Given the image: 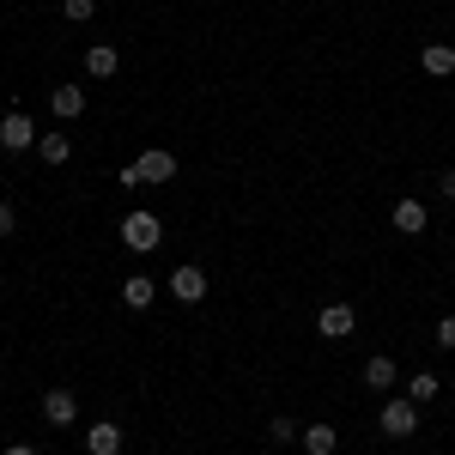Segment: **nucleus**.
Returning a JSON list of instances; mask_svg holds the SVG:
<instances>
[{
    "label": "nucleus",
    "instance_id": "obj_14",
    "mask_svg": "<svg viewBox=\"0 0 455 455\" xmlns=\"http://www.w3.org/2000/svg\"><path fill=\"white\" fill-rule=\"evenodd\" d=\"M298 443H304V455H334L340 450V431H334V425H304Z\"/></svg>",
    "mask_w": 455,
    "mask_h": 455
},
{
    "label": "nucleus",
    "instance_id": "obj_8",
    "mask_svg": "<svg viewBox=\"0 0 455 455\" xmlns=\"http://www.w3.org/2000/svg\"><path fill=\"white\" fill-rule=\"evenodd\" d=\"M134 171H140V182H171V176H176V152L152 146V152H140V158H134Z\"/></svg>",
    "mask_w": 455,
    "mask_h": 455
},
{
    "label": "nucleus",
    "instance_id": "obj_11",
    "mask_svg": "<svg viewBox=\"0 0 455 455\" xmlns=\"http://www.w3.org/2000/svg\"><path fill=\"white\" fill-rule=\"evenodd\" d=\"M116 68H122L116 43H92V49H85V73H92V79H116Z\"/></svg>",
    "mask_w": 455,
    "mask_h": 455
},
{
    "label": "nucleus",
    "instance_id": "obj_3",
    "mask_svg": "<svg viewBox=\"0 0 455 455\" xmlns=\"http://www.w3.org/2000/svg\"><path fill=\"white\" fill-rule=\"evenodd\" d=\"M36 140H43V134H36V122L25 109H6V116H0V146H6V152H31Z\"/></svg>",
    "mask_w": 455,
    "mask_h": 455
},
{
    "label": "nucleus",
    "instance_id": "obj_23",
    "mask_svg": "<svg viewBox=\"0 0 455 455\" xmlns=\"http://www.w3.org/2000/svg\"><path fill=\"white\" fill-rule=\"evenodd\" d=\"M0 455H36V450H31V443H12V450H0Z\"/></svg>",
    "mask_w": 455,
    "mask_h": 455
},
{
    "label": "nucleus",
    "instance_id": "obj_22",
    "mask_svg": "<svg viewBox=\"0 0 455 455\" xmlns=\"http://www.w3.org/2000/svg\"><path fill=\"white\" fill-rule=\"evenodd\" d=\"M437 195H443V201H455V171H443V176H437Z\"/></svg>",
    "mask_w": 455,
    "mask_h": 455
},
{
    "label": "nucleus",
    "instance_id": "obj_13",
    "mask_svg": "<svg viewBox=\"0 0 455 455\" xmlns=\"http://www.w3.org/2000/svg\"><path fill=\"white\" fill-rule=\"evenodd\" d=\"M152 298H158V280H152V274H128V280H122V304H128V310H146Z\"/></svg>",
    "mask_w": 455,
    "mask_h": 455
},
{
    "label": "nucleus",
    "instance_id": "obj_6",
    "mask_svg": "<svg viewBox=\"0 0 455 455\" xmlns=\"http://www.w3.org/2000/svg\"><path fill=\"white\" fill-rule=\"evenodd\" d=\"M43 419L68 431V425L79 419V395H73V388H49V395H43Z\"/></svg>",
    "mask_w": 455,
    "mask_h": 455
},
{
    "label": "nucleus",
    "instance_id": "obj_1",
    "mask_svg": "<svg viewBox=\"0 0 455 455\" xmlns=\"http://www.w3.org/2000/svg\"><path fill=\"white\" fill-rule=\"evenodd\" d=\"M116 231H122V243L134 249V255H152V249L164 243V225H158V212H128Z\"/></svg>",
    "mask_w": 455,
    "mask_h": 455
},
{
    "label": "nucleus",
    "instance_id": "obj_16",
    "mask_svg": "<svg viewBox=\"0 0 455 455\" xmlns=\"http://www.w3.org/2000/svg\"><path fill=\"white\" fill-rule=\"evenodd\" d=\"M437 395H443V383H437V371H413V377H407V401H413V407H425V401H437Z\"/></svg>",
    "mask_w": 455,
    "mask_h": 455
},
{
    "label": "nucleus",
    "instance_id": "obj_2",
    "mask_svg": "<svg viewBox=\"0 0 455 455\" xmlns=\"http://www.w3.org/2000/svg\"><path fill=\"white\" fill-rule=\"evenodd\" d=\"M383 437H395V443H401V437H413V431H419V407H413V401H407V395H388L383 401Z\"/></svg>",
    "mask_w": 455,
    "mask_h": 455
},
{
    "label": "nucleus",
    "instance_id": "obj_21",
    "mask_svg": "<svg viewBox=\"0 0 455 455\" xmlns=\"http://www.w3.org/2000/svg\"><path fill=\"white\" fill-rule=\"evenodd\" d=\"M12 231H19V207H12V201H0V237H12Z\"/></svg>",
    "mask_w": 455,
    "mask_h": 455
},
{
    "label": "nucleus",
    "instance_id": "obj_17",
    "mask_svg": "<svg viewBox=\"0 0 455 455\" xmlns=\"http://www.w3.org/2000/svg\"><path fill=\"white\" fill-rule=\"evenodd\" d=\"M36 152H43V164H68V158H73V140H68V134H43V140H36Z\"/></svg>",
    "mask_w": 455,
    "mask_h": 455
},
{
    "label": "nucleus",
    "instance_id": "obj_4",
    "mask_svg": "<svg viewBox=\"0 0 455 455\" xmlns=\"http://www.w3.org/2000/svg\"><path fill=\"white\" fill-rule=\"evenodd\" d=\"M164 285H171V298H176V304H201V298H207V274H201L195 261H182V267H176V274H171Z\"/></svg>",
    "mask_w": 455,
    "mask_h": 455
},
{
    "label": "nucleus",
    "instance_id": "obj_20",
    "mask_svg": "<svg viewBox=\"0 0 455 455\" xmlns=\"http://www.w3.org/2000/svg\"><path fill=\"white\" fill-rule=\"evenodd\" d=\"M437 347H443V352H455V310L443 315V322H437Z\"/></svg>",
    "mask_w": 455,
    "mask_h": 455
},
{
    "label": "nucleus",
    "instance_id": "obj_9",
    "mask_svg": "<svg viewBox=\"0 0 455 455\" xmlns=\"http://www.w3.org/2000/svg\"><path fill=\"white\" fill-rule=\"evenodd\" d=\"M388 219H395V231H407V237H419L425 225H431V212H425V201H413V195H401Z\"/></svg>",
    "mask_w": 455,
    "mask_h": 455
},
{
    "label": "nucleus",
    "instance_id": "obj_5",
    "mask_svg": "<svg viewBox=\"0 0 455 455\" xmlns=\"http://www.w3.org/2000/svg\"><path fill=\"white\" fill-rule=\"evenodd\" d=\"M352 328H358V310H352V304H328V310L315 315V334H322V340H347Z\"/></svg>",
    "mask_w": 455,
    "mask_h": 455
},
{
    "label": "nucleus",
    "instance_id": "obj_12",
    "mask_svg": "<svg viewBox=\"0 0 455 455\" xmlns=\"http://www.w3.org/2000/svg\"><path fill=\"white\" fill-rule=\"evenodd\" d=\"M49 109H55L61 122H73V116H85V92H79V85H49Z\"/></svg>",
    "mask_w": 455,
    "mask_h": 455
},
{
    "label": "nucleus",
    "instance_id": "obj_19",
    "mask_svg": "<svg viewBox=\"0 0 455 455\" xmlns=\"http://www.w3.org/2000/svg\"><path fill=\"white\" fill-rule=\"evenodd\" d=\"M61 12H68V25H85L98 12V0H61Z\"/></svg>",
    "mask_w": 455,
    "mask_h": 455
},
{
    "label": "nucleus",
    "instance_id": "obj_10",
    "mask_svg": "<svg viewBox=\"0 0 455 455\" xmlns=\"http://www.w3.org/2000/svg\"><path fill=\"white\" fill-rule=\"evenodd\" d=\"M85 455H122V425L98 419L92 431H85Z\"/></svg>",
    "mask_w": 455,
    "mask_h": 455
},
{
    "label": "nucleus",
    "instance_id": "obj_7",
    "mask_svg": "<svg viewBox=\"0 0 455 455\" xmlns=\"http://www.w3.org/2000/svg\"><path fill=\"white\" fill-rule=\"evenodd\" d=\"M358 377H364V388H377V395H388V388L401 383V371H395V358H388V352H371Z\"/></svg>",
    "mask_w": 455,
    "mask_h": 455
},
{
    "label": "nucleus",
    "instance_id": "obj_18",
    "mask_svg": "<svg viewBox=\"0 0 455 455\" xmlns=\"http://www.w3.org/2000/svg\"><path fill=\"white\" fill-rule=\"evenodd\" d=\"M298 437H304V425H298V419H274V425H267V443H280V450H291Z\"/></svg>",
    "mask_w": 455,
    "mask_h": 455
},
{
    "label": "nucleus",
    "instance_id": "obj_15",
    "mask_svg": "<svg viewBox=\"0 0 455 455\" xmlns=\"http://www.w3.org/2000/svg\"><path fill=\"white\" fill-rule=\"evenodd\" d=\"M419 68L431 73V79H450V73H455V49H450V43H425Z\"/></svg>",
    "mask_w": 455,
    "mask_h": 455
}]
</instances>
